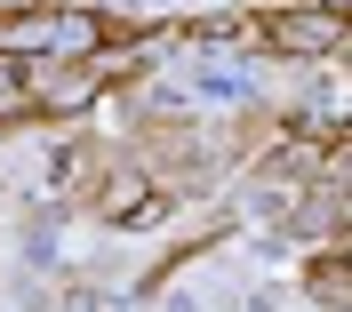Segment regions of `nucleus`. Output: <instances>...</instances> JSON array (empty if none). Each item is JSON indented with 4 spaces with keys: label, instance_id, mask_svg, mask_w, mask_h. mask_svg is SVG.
<instances>
[{
    "label": "nucleus",
    "instance_id": "obj_3",
    "mask_svg": "<svg viewBox=\"0 0 352 312\" xmlns=\"http://www.w3.org/2000/svg\"><path fill=\"white\" fill-rule=\"evenodd\" d=\"M305 289H312V304L352 312V256H312V265H305Z\"/></svg>",
    "mask_w": 352,
    "mask_h": 312
},
{
    "label": "nucleus",
    "instance_id": "obj_1",
    "mask_svg": "<svg viewBox=\"0 0 352 312\" xmlns=\"http://www.w3.org/2000/svg\"><path fill=\"white\" fill-rule=\"evenodd\" d=\"M344 24H352V0H280V8H256L248 32L272 56H329V48H344Z\"/></svg>",
    "mask_w": 352,
    "mask_h": 312
},
{
    "label": "nucleus",
    "instance_id": "obj_2",
    "mask_svg": "<svg viewBox=\"0 0 352 312\" xmlns=\"http://www.w3.org/2000/svg\"><path fill=\"white\" fill-rule=\"evenodd\" d=\"M96 216H104V224H144V216H160V192H153L144 177H129V168H120V177L104 184Z\"/></svg>",
    "mask_w": 352,
    "mask_h": 312
}]
</instances>
